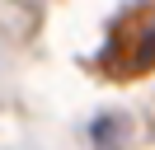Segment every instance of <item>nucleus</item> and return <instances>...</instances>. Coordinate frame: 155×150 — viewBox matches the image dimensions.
<instances>
[{"mask_svg":"<svg viewBox=\"0 0 155 150\" xmlns=\"http://www.w3.org/2000/svg\"><path fill=\"white\" fill-rule=\"evenodd\" d=\"M113 70H150L155 66V14H136L127 24L113 28V42H108V56H104Z\"/></svg>","mask_w":155,"mask_h":150,"instance_id":"nucleus-1","label":"nucleus"}]
</instances>
